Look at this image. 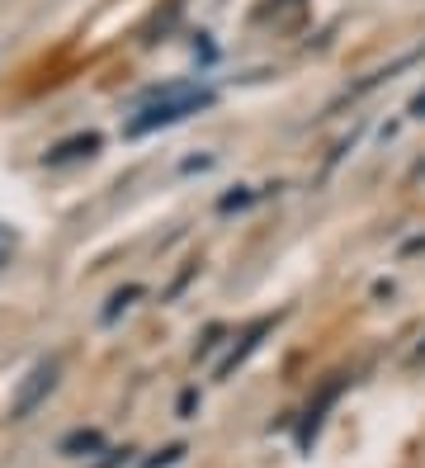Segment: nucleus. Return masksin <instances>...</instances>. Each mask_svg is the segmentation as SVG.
<instances>
[{
    "label": "nucleus",
    "mask_w": 425,
    "mask_h": 468,
    "mask_svg": "<svg viewBox=\"0 0 425 468\" xmlns=\"http://www.w3.org/2000/svg\"><path fill=\"white\" fill-rule=\"evenodd\" d=\"M340 388H345V378L335 374V378L326 383V388H322L317 398H312L307 417H303V426H298V445H303V450H312V440H317V431H322V421H326V407H331V402L340 398Z\"/></svg>",
    "instance_id": "7ed1b4c3"
},
{
    "label": "nucleus",
    "mask_w": 425,
    "mask_h": 468,
    "mask_svg": "<svg viewBox=\"0 0 425 468\" xmlns=\"http://www.w3.org/2000/svg\"><path fill=\"white\" fill-rule=\"evenodd\" d=\"M180 454H185V445H170V450H161V459H147L142 468H170V463H175Z\"/></svg>",
    "instance_id": "6e6552de"
},
{
    "label": "nucleus",
    "mask_w": 425,
    "mask_h": 468,
    "mask_svg": "<svg viewBox=\"0 0 425 468\" xmlns=\"http://www.w3.org/2000/svg\"><path fill=\"white\" fill-rule=\"evenodd\" d=\"M62 450H67V454H76V450H100V431H76V435H67Z\"/></svg>",
    "instance_id": "423d86ee"
},
{
    "label": "nucleus",
    "mask_w": 425,
    "mask_h": 468,
    "mask_svg": "<svg viewBox=\"0 0 425 468\" xmlns=\"http://www.w3.org/2000/svg\"><path fill=\"white\" fill-rule=\"evenodd\" d=\"M100 152V133H80V137H67L62 147L48 152V166H67V161H80V156H95Z\"/></svg>",
    "instance_id": "20e7f679"
},
{
    "label": "nucleus",
    "mask_w": 425,
    "mask_h": 468,
    "mask_svg": "<svg viewBox=\"0 0 425 468\" xmlns=\"http://www.w3.org/2000/svg\"><path fill=\"white\" fill-rule=\"evenodd\" d=\"M411 176H425V161H420V166H416V171H411Z\"/></svg>",
    "instance_id": "f8f14e48"
},
{
    "label": "nucleus",
    "mask_w": 425,
    "mask_h": 468,
    "mask_svg": "<svg viewBox=\"0 0 425 468\" xmlns=\"http://www.w3.org/2000/svg\"><path fill=\"white\" fill-rule=\"evenodd\" d=\"M208 104H213V90H175V86H170L156 104H147L128 123V137H142V133H152V128H170V123H180V119L198 114V109H208Z\"/></svg>",
    "instance_id": "f257e3e1"
},
{
    "label": "nucleus",
    "mask_w": 425,
    "mask_h": 468,
    "mask_svg": "<svg viewBox=\"0 0 425 468\" xmlns=\"http://www.w3.org/2000/svg\"><path fill=\"white\" fill-rule=\"evenodd\" d=\"M270 326H274V322H270V317H260V322L250 326V332H241V346H232V355H227V360L218 365V378H232V369H237V365L246 360V355H250L255 346H260V336L270 332Z\"/></svg>",
    "instance_id": "39448f33"
},
{
    "label": "nucleus",
    "mask_w": 425,
    "mask_h": 468,
    "mask_svg": "<svg viewBox=\"0 0 425 468\" xmlns=\"http://www.w3.org/2000/svg\"><path fill=\"white\" fill-rule=\"evenodd\" d=\"M411 365H425V346H420V350L411 355Z\"/></svg>",
    "instance_id": "9b49d317"
},
{
    "label": "nucleus",
    "mask_w": 425,
    "mask_h": 468,
    "mask_svg": "<svg viewBox=\"0 0 425 468\" xmlns=\"http://www.w3.org/2000/svg\"><path fill=\"white\" fill-rule=\"evenodd\" d=\"M137 293H142V289H123V293H113V303H109V308H104V317H109V322H113V317H119V313H123V308H128V303H133V298H137Z\"/></svg>",
    "instance_id": "0eeeda50"
},
{
    "label": "nucleus",
    "mask_w": 425,
    "mask_h": 468,
    "mask_svg": "<svg viewBox=\"0 0 425 468\" xmlns=\"http://www.w3.org/2000/svg\"><path fill=\"white\" fill-rule=\"evenodd\" d=\"M57 369H62L57 360L34 365V374L19 383V393H15V402H10V417H15V421H24V417H34V411H38V402L57 388Z\"/></svg>",
    "instance_id": "f03ea898"
},
{
    "label": "nucleus",
    "mask_w": 425,
    "mask_h": 468,
    "mask_svg": "<svg viewBox=\"0 0 425 468\" xmlns=\"http://www.w3.org/2000/svg\"><path fill=\"white\" fill-rule=\"evenodd\" d=\"M411 114H416V119H425V90H420V95L411 100Z\"/></svg>",
    "instance_id": "9d476101"
},
{
    "label": "nucleus",
    "mask_w": 425,
    "mask_h": 468,
    "mask_svg": "<svg viewBox=\"0 0 425 468\" xmlns=\"http://www.w3.org/2000/svg\"><path fill=\"white\" fill-rule=\"evenodd\" d=\"M246 199H250V189H237V195H227V199H222L218 208H222V213H232V208H241Z\"/></svg>",
    "instance_id": "1a4fd4ad"
}]
</instances>
